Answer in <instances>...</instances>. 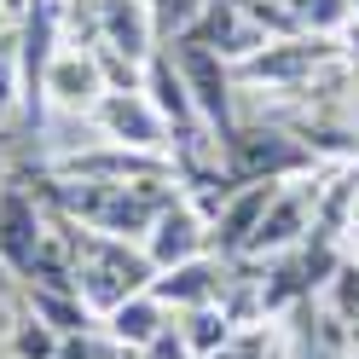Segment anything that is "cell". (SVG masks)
Here are the masks:
<instances>
[{
	"label": "cell",
	"instance_id": "17",
	"mask_svg": "<svg viewBox=\"0 0 359 359\" xmlns=\"http://www.w3.org/2000/svg\"><path fill=\"white\" fill-rule=\"evenodd\" d=\"M278 6L296 18V29H307V35H336L348 24V0H278Z\"/></svg>",
	"mask_w": 359,
	"mask_h": 359
},
{
	"label": "cell",
	"instance_id": "4",
	"mask_svg": "<svg viewBox=\"0 0 359 359\" xmlns=\"http://www.w3.org/2000/svg\"><path fill=\"white\" fill-rule=\"evenodd\" d=\"M53 232V209H47V197H41L24 174H12L0 180V266L24 284L29 278V266H35V250L47 243Z\"/></svg>",
	"mask_w": 359,
	"mask_h": 359
},
{
	"label": "cell",
	"instance_id": "12",
	"mask_svg": "<svg viewBox=\"0 0 359 359\" xmlns=\"http://www.w3.org/2000/svg\"><path fill=\"white\" fill-rule=\"evenodd\" d=\"M278 186H284V180H255V186H238L226 203L209 215V255L238 261L243 250H250V238H255V226H261V215H266V203H273Z\"/></svg>",
	"mask_w": 359,
	"mask_h": 359
},
{
	"label": "cell",
	"instance_id": "11",
	"mask_svg": "<svg viewBox=\"0 0 359 359\" xmlns=\"http://www.w3.org/2000/svg\"><path fill=\"white\" fill-rule=\"evenodd\" d=\"M313 209H319V191L313 186H278L273 203H266V215H261V226H255V238H250V250H243L238 261L296 250V243L313 232Z\"/></svg>",
	"mask_w": 359,
	"mask_h": 359
},
{
	"label": "cell",
	"instance_id": "10",
	"mask_svg": "<svg viewBox=\"0 0 359 359\" xmlns=\"http://www.w3.org/2000/svg\"><path fill=\"white\" fill-rule=\"evenodd\" d=\"M110 93V81L99 70L93 47H58L47 64V110H64V116H93V104Z\"/></svg>",
	"mask_w": 359,
	"mask_h": 359
},
{
	"label": "cell",
	"instance_id": "26",
	"mask_svg": "<svg viewBox=\"0 0 359 359\" xmlns=\"http://www.w3.org/2000/svg\"><path fill=\"white\" fill-rule=\"evenodd\" d=\"M348 12H353V18H359V0H348Z\"/></svg>",
	"mask_w": 359,
	"mask_h": 359
},
{
	"label": "cell",
	"instance_id": "23",
	"mask_svg": "<svg viewBox=\"0 0 359 359\" xmlns=\"http://www.w3.org/2000/svg\"><path fill=\"white\" fill-rule=\"evenodd\" d=\"M24 313H29V307H24V302H12V290L0 284V348L12 342V330H18V319H24Z\"/></svg>",
	"mask_w": 359,
	"mask_h": 359
},
{
	"label": "cell",
	"instance_id": "8",
	"mask_svg": "<svg viewBox=\"0 0 359 359\" xmlns=\"http://www.w3.org/2000/svg\"><path fill=\"white\" fill-rule=\"evenodd\" d=\"M145 255L156 273H168V266H186L197 255H209V215L191 203V197H174V203L151 220L145 232Z\"/></svg>",
	"mask_w": 359,
	"mask_h": 359
},
{
	"label": "cell",
	"instance_id": "24",
	"mask_svg": "<svg viewBox=\"0 0 359 359\" xmlns=\"http://www.w3.org/2000/svg\"><path fill=\"white\" fill-rule=\"evenodd\" d=\"M348 342H353V348H359V325H353V330H348Z\"/></svg>",
	"mask_w": 359,
	"mask_h": 359
},
{
	"label": "cell",
	"instance_id": "21",
	"mask_svg": "<svg viewBox=\"0 0 359 359\" xmlns=\"http://www.w3.org/2000/svg\"><path fill=\"white\" fill-rule=\"evenodd\" d=\"M12 110H18V35L0 41V128L12 122Z\"/></svg>",
	"mask_w": 359,
	"mask_h": 359
},
{
	"label": "cell",
	"instance_id": "18",
	"mask_svg": "<svg viewBox=\"0 0 359 359\" xmlns=\"http://www.w3.org/2000/svg\"><path fill=\"white\" fill-rule=\"evenodd\" d=\"M6 353H12V359H58V330L41 325L35 313H24L18 330H12V342H6Z\"/></svg>",
	"mask_w": 359,
	"mask_h": 359
},
{
	"label": "cell",
	"instance_id": "22",
	"mask_svg": "<svg viewBox=\"0 0 359 359\" xmlns=\"http://www.w3.org/2000/svg\"><path fill=\"white\" fill-rule=\"evenodd\" d=\"M140 359H191V342H186V330H180V325H168Z\"/></svg>",
	"mask_w": 359,
	"mask_h": 359
},
{
	"label": "cell",
	"instance_id": "5",
	"mask_svg": "<svg viewBox=\"0 0 359 359\" xmlns=\"http://www.w3.org/2000/svg\"><path fill=\"white\" fill-rule=\"evenodd\" d=\"M348 47L336 35H284L273 41V47L250 53L243 64H232V81H266V87H302L313 81V70H325V64H336Z\"/></svg>",
	"mask_w": 359,
	"mask_h": 359
},
{
	"label": "cell",
	"instance_id": "13",
	"mask_svg": "<svg viewBox=\"0 0 359 359\" xmlns=\"http://www.w3.org/2000/svg\"><path fill=\"white\" fill-rule=\"evenodd\" d=\"M226 266L232 261H220V255H197V261H186V266H168V273H156L151 278V296L163 302V307H174V313H191V307H209V302H220L226 296Z\"/></svg>",
	"mask_w": 359,
	"mask_h": 359
},
{
	"label": "cell",
	"instance_id": "2",
	"mask_svg": "<svg viewBox=\"0 0 359 359\" xmlns=\"http://www.w3.org/2000/svg\"><path fill=\"white\" fill-rule=\"evenodd\" d=\"M215 163L232 186H255V180H296L319 168V151H313L302 133L273 128V122H243L226 140L215 145Z\"/></svg>",
	"mask_w": 359,
	"mask_h": 359
},
{
	"label": "cell",
	"instance_id": "3",
	"mask_svg": "<svg viewBox=\"0 0 359 359\" xmlns=\"http://www.w3.org/2000/svg\"><path fill=\"white\" fill-rule=\"evenodd\" d=\"M64 29V0H29L24 24H18V116H24V140H41L47 122V64L58 53Z\"/></svg>",
	"mask_w": 359,
	"mask_h": 359
},
{
	"label": "cell",
	"instance_id": "16",
	"mask_svg": "<svg viewBox=\"0 0 359 359\" xmlns=\"http://www.w3.org/2000/svg\"><path fill=\"white\" fill-rule=\"evenodd\" d=\"M180 330H186V342H191V359H209V353H215L220 342H226V336H232L238 325L226 319V307H220V302H209V307H191Z\"/></svg>",
	"mask_w": 359,
	"mask_h": 359
},
{
	"label": "cell",
	"instance_id": "7",
	"mask_svg": "<svg viewBox=\"0 0 359 359\" xmlns=\"http://www.w3.org/2000/svg\"><path fill=\"white\" fill-rule=\"evenodd\" d=\"M58 180H99V186H128V180H180L168 151H133V145H93L47 163Z\"/></svg>",
	"mask_w": 359,
	"mask_h": 359
},
{
	"label": "cell",
	"instance_id": "14",
	"mask_svg": "<svg viewBox=\"0 0 359 359\" xmlns=\"http://www.w3.org/2000/svg\"><path fill=\"white\" fill-rule=\"evenodd\" d=\"M168 325H174V307H163L151 290H140V296H128V302H116V307L104 313V330L116 336L128 353H145Z\"/></svg>",
	"mask_w": 359,
	"mask_h": 359
},
{
	"label": "cell",
	"instance_id": "15",
	"mask_svg": "<svg viewBox=\"0 0 359 359\" xmlns=\"http://www.w3.org/2000/svg\"><path fill=\"white\" fill-rule=\"evenodd\" d=\"M24 307L35 313L41 325H53L58 336H76V330H93L99 313L87 307L76 290H47V284H24Z\"/></svg>",
	"mask_w": 359,
	"mask_h": 359
},
{
	"label": "cell",
	"instance_id": "9",
	"mask_svg": "<svg viewBox=\"0 0 359 359\" xmlns=\"http://www.w3.org/2000/svg\"><path fill=\"white\" fill-rule=\"evenodd\" d=\"M93 122L104 128L110 145H133V151H168V122L156 116V104L145 99V87H128V93H110L93 104Z\"/></svg>",
	"mask_w": 359,
	"mask_h": 359
},
{
	"label": "cell",
	"instance_id": "19",
	"mask_svg": "<svg viewBox=\"0 0 359 359\" xmlns=\"http://www.w3.org/2000/svg\"><path fill=\"white\" fill-rule=\"evenodd\" d=\"M325 290H330V319H342V325L353 330V325H359V266L342 261V266H336V278H330Z\"/></svg>",
	"mask_w": 359,
	"mask_h": 359
},
{
	"label": "cell",
	"instance_id": "1",
	"mask_svg": "<svg viewBox=\"0 0 359 359\" xmlns=\"http://www.w3.org/2000/svg\"><path fill=\"white\" fill-rule=\"evenodd\" d=\"M53 215H58V232H64V243H70V261H76V296L93 307L99 319H104L116 302L151 290L156 266H151V255H145V243L93 232V226H81V220H70L64 209H53Z\"/></svg>",
	"mask_w": 359,
	"mask_h": 359
},
{
	"label": "cell",
	"instance_id": "27",
	"mask_svg": "<svg viewBox=\"0 0 359 359\" xmlns=\"http://www.w3.org/2000/svg\"><path fill=\"white\" fill-rule=\"evenodd\" d=\"M0 6H6V0H0Z\"/></svg>",
	"mask_w": 359,
	"mask_h": 359
},
{
	"label": "cell",
	"instance_id": "25",
	"mask_svg": "<svg viewBox=\"0 0 359 359\" xmlns=\"http://www.w3.org/2000/svg\"><path fill=\"white\" fill-rule=\"evenodd\" d=\"M353 220H359V186H353Z\"/></svg>",
	"mask_w": 359,
	"mask_h": 359
},
{
	"label": "cell",
	"instance_id": "6",
	"mask_svg": "<svg viewBox=\"0 0 359 359\" xmlns=\"http://www.w3.org/2000/svg\"><path fill=\"white\" fill-rule=\"evenodd\" d=\"M174 64H180V76H186V87H191L197 116L209 122L215 145H220L238 128V116H232V64L215 47H203V41H174Z\"/></svg>",
	"mask_w": 359,
	"mask_h": 359
},
{
	"label": "cell",
	"instance_id": "20",
	"mask_svg": "<svg viewBox=\"0 0 359 359\" xmlns=\"http://www.w3.org/2000/svg\"><path fill=\"white\" fill-rule=\"evenodd\" d=\"M209 359H273V336H266V325H243V330H232Z\"/></svg>",
	"mask_w": 359,
	"mask_h": 359
}]
</instances>
